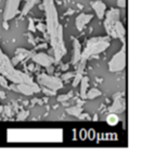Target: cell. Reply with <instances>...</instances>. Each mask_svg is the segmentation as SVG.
I'll list each match as a JSON object with an SVG mask.
<instances>
[{
	"label": "cell",
	"instance_id": "1",
	"mask_svg": "<svg viewBox=\"0 0 142 159\" xmlns=\"http://www.w3.org/2000/svg\"><path fill=\"white\" fill-rule=\"evenodd\" d=\"M107 121H109V123L111 124V125H115V124L117 123V121H118V118L116 117V116H114V115H111L109 117V119H107Z\"/></svg>",
	"mask_w": 142,
	"mask_h": 159
}]
</instances>
